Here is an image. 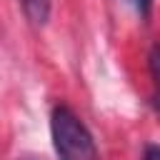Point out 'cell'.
<instances>
[{"label": "cell", "mask_w": 160, "mask_h": 160, "mask_svg": "<svg viewBox=\"0 0 160 160\" xmlns=\"http://www.w3.org/2000/svg\"><path fill=\"white\" fill-rule=\"evenodd\" d=\"M50 132L60 160H100L90 130L68 105H58L52 110Z\"/></svg>", "instance_id": "6da1fadb"}, {"label": "cell", "mask_w": 160, "mask_h": 160, "mask_svg": "<svg viewBox=\"0 0 160 160\" xmlns=\"http://www.w3.org/2000/svg\"><path fill=\"white\" fill-rule=\"evenodd\" d=\"M142 160H160V145H148Z\"/></svg>", "instance_id": "5b68a950"}, {"label": "cell", "mask_w": 160, "mask_h": 160, "mask_svg": "<svg viewBox=\"0 0 160 160\" xmlns=\"http://www.w3.org/2000/svg\"><path fill=\"white\" fill-rule=\"evenodd\" d=\"M20 5H22L25 15H28V20L32 25H45L48 18H50L52 0H20Z\"/></svg>", "instance_id": "7a4b0ae2"}, {"label": "cell", "mask_w": 160, "mask_h": 160, "mask_svg": "<svg viewBox=\"0 0 160 160\" xmlns=\"http://www.w3.org/2000/svg\"><path fill=\"white\" fill-rule=\"evenodd\" d=\"M148 65H150V78H152V102L160 112V42H155L150 48Z\"/></svg>", "instance_id": "3957f363"}, {"label": "cell", "mask_w": 160, "mask_h": 160, "mask_svg": "<svg viewBox=\"0 0 160 160\" xmlns=\"http://www.w3.org/2000/svg\"><path fill=\"white\" fill-rule=\"evenodd\" d=\"M128 5H130L140 18H148L150 10H152V0H128Z\"/></svg>", "instance_id": "277c9868"}]
</instances>
